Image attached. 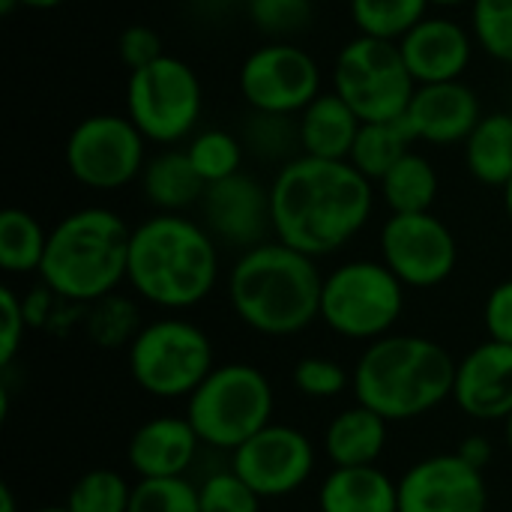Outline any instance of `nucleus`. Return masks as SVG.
Returning <instances> with one entry per match:
<instances>
[{"label": "nucleus", "mask_w": 512, "mask_h": 512, "mask_svg": "<svg viewBox=\"0 0 512 512\" xmlns=\"http://www.w3.org/2000/svg\"><path fill=\"white\" fill-rule=\"evenodd\" d=\"M201 447L204 444L186 414H156L132 432L126 444V465L138 480L189 477Z\"/></svg>", "instance_id": "a211bd4d"}, {"label": "nucleus", "mask_w": 512, "mask_h": 512, "mask_svg": "<svg viewBox=\"0 0 512 512\" xmlns=\"http://www.w3.org/2000/svg\"><path fill=\"white\" fill-rule=\"evenodd\" d=\"M33 512H69L66 507H42V510H33Z\"/></svg>", "instance_id": "8fccbe9b"}, {"label": "nucleus", "mask_w": 512, "mask_h": 512, "mask_svg": "<svg viewBox=\"0 0 512 512\" xmlns=\"http://www.w3.org/2000/svg\"><path fill=\"white\" fill-rule=\"evenodd\" d=\"M30 324L24 315V300L12 285L0 288V369L9 372L15 357L24 348V336H27Z\"/></svg>", "instance_id": "58836bf2"}, {"label": "nucleus", "mask_w": 512, "mask_h": 512, "mask_svg": "<svg viewBox=\"0 0 512 512\" xmlns=\"http://www.w3.org/2000/svg\"><path fill=\"white\" fill-rule=\"evenodd\" d=\"M198 207L201 225L213 234L219 246L246 252L273 237L270 186L246 171L210 183Z\"/></svg>", "instance_id": "2eb2a0df"}, {"label": "nucleus", "mask_w": 512, "mask_h": 512, "mask_svg": "<svg viewBox=\"0 0 512 512\" xmlns=\"http://www.w3.org/2000/svg\"><path fill=\"white\" fill-rule=\"evenodd\" d=\"M456 366L441 342L390 333L360 351L351 369V393L357 405L372 408L387 423H411L453 399Z\"/></svg>", "instance_id": "20e7f679"}, {"label": "nucleus", "mask_w": 512, "mask_h": 512, "mask_svg": "<svg viewBox=\"0 0 512 512\" xmlns=\"http://www.w3.org/2000/svg\"><path fill=\"white\" fill-rule=\"evenodd\" d=\"M432 6H444V9H453V6H474V0H429Z\"/></svg>", "instance_id": "a18cd8bd"}, {"label": "nucleus", "mask_w": 512, "mask_h": 512, "mask_svg": "<svg viewBox=\"0 0 512 512\" xmlns=\"http://www.w3.org/2000/svg\"><path fill=\"white\" fill-rule=\"evenodd\" d=\"M231 468L261 501H282L309 486L318 468V450L303 429L270 423L231 453Z\"/></svg>", "instance_id": "4468645a"}, {"label": "nucleus", "mask_w": 512, "mask_h": 512, "mask_svg": "<svg viewBox=\"0 0 512 512\" xmlns=\"http://www.w3.org/2000/svg\"><path fill=\"white\" fill-rule=\"evenodd\" d=\"M216 366L213 339L183 315L147 321L126 348L129 378L141 393L159 402L189 399Z\"/></svg>", "instance_id": "0eeeda50"}, {"label": "nucleus", "mask_w": 512, "mask_h": 512, "mask_svg": "<svg viewBox=\"0 0 512 512\" xmlns=\"http://www.w3.org/2000/svg\"><path fill=\"white\" fill-rule=\"evenodd\" d=\"M198 504H201V512H261L264 501L228 465V468H216L198 480Z\"/></svg>", "instance_id": "f704fd0d"}, {"label": "nucleus", "mask_w": 512, "mask_h": 512, "mask_svg": "<svg viewBox=\"0 0 512 512\" xmlns=\"http://www.w3.org/2000/svg\"><path fill=\"white\" fill-rule=\"evenodd\" d=\"M456 456H459L462 462H468L471 468L486 471V468L492 465V459H495V447H492V441H489L486 435H468V438L456 447Z\"/></svg>", "instance_id": "79ce46f5"}, {"label": "nucleus", "mask_w": 512, "mask_h": 512, "mask_svg": "<svg viewBox=\"0 0 512 512\" xmlns=\"http://www.w3.org/2000/svg\"><path fill=\"white\" fill-rule=\"evenodd\" d=\"M333 90L363 123H378L405 117L417 81L405 66L399 42L357 36L336 54Z\"/></svg>", "instance_id": "1a4fd4ad"}, {"label": "nucleus", "mask_w": 512, "mask_h": 512, "mask_svg": "<svg viewBox=\"0 0 512 512\" xmlns=\"http://www.w3.org/2000/svg\"><path fill=\"white\" fill-rule=\"evenodd\" d=\"M390 441V423L366 405L342 408L324 429L321 447L333 468L378 465Z\"/></svg>", "instance_id": "412c9836"}, {"label": "nucleus", "mask_w": 512, "mask_h": 512, "mask_svg": "<svg viewBox=\"0 0 512 512\" xmlns=\"http://www.w3.org/2000/svg\"><path fill=\"white\" fill-rule=\"evenodd\" d=\"M405 120L417 141L450 147L468 141V135L483 120V108H480V96L465 81L417 84Z\"/></svg>", "instance_id": "6ab92c4d"}, {"label": "nucleus", "mask_w": 512, "mask_h": 512, "mask_svg": "<svg viewBox=\"0 0 512 512\" xmlns=\"http://www.w3.org/2000/svg\"><path fill=\"white\" fill-rule=\"evenodd\" d=\"M414 141L417 138H414V132H411V126H408L405 117L363 123L360 132H357V141H354V150H351L348 162L363 177H369L372 183L375 180L381 183L387 177V171L411 153V144Z\"/></svg>", "instance_id": "a878e982"}, {"label": "nucleus", "mask_w": 512, "mask_h": 512, "mask_svg": "<svg viewBox=\"0 0 512 512\" xmlns=\"http://www.w3.org/2000/svg\"><path fill=\"white\" fill-rule=\"evenodd\" d=\"M144 144L147 138L129 117L90 114L69 132L63 159L75 183L96 192H114L141 180L147 165Z\"/></svg>", "instance_id": "9b49d317"}, {"label": "nucleus", "mask_w": 512, "mask_h": 512, "mask_svg": "<svg viewBox=\"0 0 512 512\" xmlns=\"http://www.w3.org/2000/svg\"><path fill=\"white\" fill-rule=\"evenodd\" d=\"M141 192L159 213H183L201 204L207 183L195 171L186 150H162L159 156L147 159L141 174Z\"/></svg>", "instance_id": "b1692460"}, {"label": "nucleus", "mask_w": 512, "mask_h": 512, "mask_svg": "<svg viewBox=\"0 0 512 512\" xmlns=\"http://www.w3.org/2000/svg\"><path fill=\"white\" fill-rule=\"evenodd\" d=\"M348 3H351V21L360 30V36H375L390 42H399L408 30H414L426 18V9L432 6L429 0H348Z\"/></svg>", "instance_id": "c756f323"}, {"label": "nucleus", "mask_w": 512, "mask_h": 512, "mask_svg": "<svg viewBox=\"0 0 512 512\" xmlns=\"http://www.w3.org/2000/svg\"><path fill=\"white\" fill-rule=\"evenodd\" d=\"M243 147H252L255 156L270 162H291L294 150H300V126L282 114L252 111V120L243 129Z\"/></svg>", "instance_id": "473e14b6"}, {"label": "nucleus", "mask_w": 512, "mask_h": 512, "mask_svg": "<svg viewBox=\"0 0 512 512\" xmlns=\"http://www.w3.org/2000/svg\"><path fill=\"white\" fill-rule=\"evenodd\" d=\"M315 504L318 512H399V480L378 465L330 468Z\"/></svg>", "instance_id": "4be33fe9"}, {"label": "nucleus", "mask_w": 512, "mask_h": 512, "mask_svg": "<svg viewBox=\"0 0 512 512\" xmlns=\"http://www.w3.org/2000/svg\"><path fill=\"white\" fill-rule=\"evenodd\" d=\"M201 108V81L186 60L165 54L156 63L129 72L126 117L147 141L174 147L189 138L201 120Z\"/></svg>", "instance_id": "9d476101"}, {"label": "nucleus", "mask_w": 512, "mask_h": 512, "mask_svg": "<svg viewBox=\"0 0 512 512\" xmlns=\"http://www.w3.org/2000/svg\"><path fill=\"white\" fill-rule=\"evenodd\" d=\"M483 324L492 342L512 345V279L498 282L483 306Z\"/></svg>", "instance_id": "a19ab883"}, {"label": "nucleus", "mask_w": 512, "mask_h": 512, "mask_svg": "<svg viewBox=\"0 0 512 512\" xmlns=\"http://www.w3.org/2000/svg\"><path fill=\"white\" fill-rule=\"evenodd\" d=\"M45 246H48V231L33 213L21 207H6L0 213V267L9 276L39 273Z\"/></svg>", "instance_id": "cd10ccee"}, {"label": "nucleus", "mask_w": 512, "mask_h": 512, "mask_svg": "<svg viewBox=\"0 0 512 512\" xmlns=\"http://www.w3.org/2000/svg\"><path fill=\"white\" fill-rule=\"evenodd\" d=\"M504 438H507V450H510L512 456V417L504 423Z\"/></svg>", "instance_id": "09e8293b"}, {"label": "nucleus", "mask_w": 512, "mask_h": 512, "mask_svg": "<svg viewBox=\"0 0 512 512\" xmlns=\"http://www.w3.org/2000/svg\"><path fill=\"white\" fill-rule=\"evenodd\" d=\"M18 3L27 6V9H54V6H60L66 0H18Z\"/></svg>", "instance_id": "c03bdc74"}, {"label": "nucleus", "mask_w": 512, "mask_h": 512, "mask_svg": "<svg viewBox=\"0 0 512 512\" xmlns=\"http://www.w3.org/2000/svg\"><path fill=\"white\" fill-rule=\"evenodd\" d=\"M405 291L384 261H342L324 273L318 321L345 342L372 345L396 330L405 312Z\"/></svg>", "instance_id": "6e6552de"}, {"label": "nucleus", "mask_w": 512, "mask_h": 512, "mask_svg": "<svg viewBox=\"0 0 512 512\" xmlns=\"http://www.w3.org/2000/svg\"><path fill=\"white\" fill-rule=\"evenodd\" d=\"M117 54L129 66V72L144 69V66L156 63L159 57H165L159 33L147 24H129L117 39Z\"/></svg>", "instance_id": "ea45409f"}, {"label": "nucleus", "mask_w": 512, "mask_h": 512, "mask_svg": "<svg viewBox=\"0 0 512 512\" xmlns=\"http://www.w3.org/2000/svg\"><path fill=\"white\" fill-rule=\"evenodd\" d=\"M252 24L267 36L300 33L312 21V0H246Z\"/></svg>", "instance_id": "4c0bfd02"}, {"label": "nucleus", "mask_w": 512, "mask_h": 512, "mask_svg": "<svg viewBox=\"0 0 512 512\" xmlns=\"http://www.w3.org/2000/svg\"><path fill=\"white\" fill-rule=\"evenodd\" d=\"M468 174L483 183L504 189L512 180V114L495 111L483 114L477 129L465 141Z\"/></svg>", "instance_id": "393cba45"}, {"label": "nucleus", "mask_w": 512, "mask_h": 512, "mask_svg": "<svg viewBox=\"0 0 512 512\" xmlns=\"http://www.w3.org/2000/svg\"><path fill=\"white\" fill-rule=\"evenodd\" d=\"M0 512H21L18 510V501H15L12 486H0Z\"/></svg>", "instance_id": "37998d69"}, {"label": "nucleus", "mask_w": 512, "mask_h": 512, "mask_svg": "<svg viewBox=\"0 0 512 512\" xmlns=\"http://www.w3.org/2000/svg\"><path fill=\"white\" fill-rule=\"evenodd\" d=\"M375 189L348 159L294 156L270 183L273 240L327 258L345 249L372 219Z\"/></svg>", "instance_id": "f257e3e1"}, {"label": "nucleus", "mask_w": 512, "mask_h": 512, "mask_svg": "<svg viewBox=\"0 0 512 512\" xmlns=\"http://www.w3.org/2000/svg\"><path fill=\"white\" fill-rule=\"evenodd\" d=\"M240 93L252 111L294 117L321 96V66L300 45H261L240 66Z\"/></svg>", "instance_id": "ddd939ff"}, {"label": "nucleus", "mask_w": 512, "mask_h": 512, "mask_svg": "<svg viewBox=\"0 0 512 512\" xmlns=\"http://www.w3.org/2000/svg\"><path fill=\"white\" fill-rule=\"evenodd\" d=\"M399 512H489L486 477L456 453L426 456L399 477Z\"/></svg>", "instance_id": "dca6fc26"}, {"label": "nucleus", "mask_w": 512, "mask_h": 512, "mask_svg": "<svg viewBox=\"0 0 512 512\" xmlns=\"http://www.w3.org/2000/svg\"><path fill=\"white\" fill-rule=\"evenodd\" d=\"M21 3L18 0H0V15H9V12H15Z\"/></svg>", "instance_id": "de8ad7c7"}, {"label": "nucleus", "mask_w": 512, "mask_h": 512, "mask_svg": "<svg viewBox=\"0 0 512 512\" xmlns=\"http://www.w3.org/2000/svg\"><path fill=\"white\" fill-rule=\"evenodd\" d=\"M243 138H237L228 129H204L198 135H192L186 153L195 165V171L201 174V180L219 183L228 180L234 174L243 171Z\"/></svg>", "instance_id": "2f4dec72"}, {"label": "nucleus", "mask_w": 512, "mask_h": 512, "mask_svg": "<svg viewBox=\"0 0 512 512\" xmlns=\"http://www.w3.org/2000/svg\"><path fill=\"white\" fill-rule=\"evenodd\" d=\"M144 324L147 321L141 318V306L120 291L84 306V321H81L87 339L102 351L129 348Z\"/></svg>", "instance_id": "c85d7f7f"}, {"label": "nucleus", "mask_w": 512, "mask_h": 512, "mask_svg": "<svg viewBox=\"0 0 512 512\" xmlns=\"http://www.w3.org/2000/svg\"><path fill=\"white\" fill-rule=\"evenodd\" d=\"M399 48L417 84H444L462 81L474 54V39L459 21L444 15H426L414 30L399 39Z\"/></svg>", "instance_id": "aec40b11"}, {"label": "nucleus", "mask_w": 512, "mask_h": 512, "mask_svg": "<svg viewBox=\"0 0 512 512\" xmlns=\"http://www.w3.org/2000/svg\"><path fill=\"white\" fill-rule=\"evenodd\" d=\"M132 486L114 468H93L69 486L63 507L69 512H129Z\"/></svg>", "instance_id": "7c9ffc66"}, {"label": "nucleus", "mask_w": 512, "mask_h": 512, "mask_svg": "<svg viewBox=\"0 0 512 512\" xmlns=\"http://www.w3.org/2000/svg\"><path fill=\"white\" fill-rule=\"evenodd\" d=\"M297 126H300V153L303 156L348 159L363 120L333 90V93H321L312 105H306L303 114H297Z\"/></svg>", "instance_id": "5701e85b"}, {"label": "nucleus", "mask_w": 512, "mask_h": 512, "mask_svg": "<svg viewBox=\"0 0 512 512\" xmlns=\"http://www.w3.org/2000/svg\"><path fill=\"white\" fill-rule=\"evenodd\" d=\"M381 198L390 207V213H432L438 198L435 165L411 150L381 180Z\"/></svg>", "instance_id": "bb28decb"}, {"label": "nucleus", "mask_w": 512, "mask_h": 512, "mask_svg": "<svg viewBox=\"0 0 512 512\" xmlns=\"http://www.w3.org/2000/svg\"><path fill=\"white\" fill-rule=\"evenodd\" d=\"M456 408L477 423H507L512 417V345L486 339L456 366Z\"/></svg>", "instance_id": "f3484780"}, {"label": "nucleus", "mask_w": 512, "mask_h": 512, "mask_svg": "<svg viewBox=\"0 0 512 512\" xmlns=\"http://www.w3.org/2000/svg\"><path fill=\"white\" fill-rule=\"evenodd\" d=\"M276 390L252 363H219L186 399V420L207 450L234 453L273 423Z\"/></svg>", "instance_id": "423d86ee"}, {"label": "nucleus", "mask_w": 512, "mask_h": 512, "mask_svg": "<svg viewBox=\"0 0 512 512\" xmlns=\"http://www.w3.org/2000/svg\"><path fill=\"white\" fill-rule=\"evenodd\" d=\"M471 24L474 39L489 57L512 63V0H474Z\"/></svg>", "instance_id": "e433bc0d"}, {"label": "nucleus", "mask_w": 512, "mask_h": 512, "mask_svg": "<svg viewBox=\"0 0 512 512\" xmlns=\"http://www.w3.org/2000/svg\"><path fill=\"white\" fill-rule=\"evenodd\" d=\"M129 512H201L198 483H192L189 477L138 480L132 486Z\"/></svg>", "instance_id": "c9c22d12"}, {"label": "nucleus", "mask_w": 512, "mask_h": 512, "mask_svg": "<svg viewBox=\"0 0 512 512\" xmlns=\"http://www.w3.org/2000/svg\"><path fill=\"white\" fill-rule=\"evenodd\" d=\"M504 210H507V216H510L512 222V180L504 186Z\"/></svg>", "instance_id": "49530a36"}, {"label": "nucleus", "mask_w": 512, "mask_h": 512, "mask_svg": "<svg viewBox=\"0 0 512 512\" xmlns=\"http://www.w3.org/2000/svg\"><path fill=\"white\" fill-rule=\"evenodd\" d=\"M132 228L108 207H81L66 213L51 231L39 282L60 300L90 306L111 297L126 282Z\"/></svg>", "instance_id": "39448f33"}, {"label": "nucleus", "mask_w": 512, "mask_h": 512, "mask_svg": "<svg viewBox=\"0 0 512 512\" xmlns=\"http://www.w3.org/2000/svg\"><path fill=\"white\" fill-rule=\"evenodd\" d=\"M324 273L318 261L267 240L237 255L225 276V297L243 327L267 339H291L321 318Z\"/></svg>", "instance_id": "7ed1b4c3"}, {"label": "nucleus", "mask_w": 512, "mask_h": 512, "mask_svg": "<svg viewBox=\"0 0 512 512\" xmlns=\"http://www.w3.org/2000/svg\"><path fill=\"white\" fill-rule=\"evenodd\" d=\"M219 273V243L186 213H153L132 228L126 285L147 306L183 315L216 291Z\"/></svg>", "instance_id": "f03ea898"}, {"label": "nucleus", "mask_w": 512, "mask_h": 512, "mask_svg": "<svg viewBox=\"0 0 512 512\" xmlns=\"http://www.w3.org/2000/svg\"><path fill=\"white\" fill-rule=\"evenodd\" d=\"M378 243L381 261L414 291L444 285L459 264L456 234L435 213H390Z\"/></svg>", "instance_id": "f8f14e48"}, {"label": "nucleus", "mask_w": 512, "mask_h": 512, "mask_svg": "<svg viewBox=\"0 0 512 512\" xmlns=\"http://www.w3.org/2000/svg\"><path fill=\"white\" fill-rule=\"evenodd\" d=\"M351 369H345L339 360L333 357H321V354H309L303 360L294 363L291 369V384L303 399H315V402H330L339 399L342 393L351 390Z\"/></svg>", "instance_id": "72a5a7b5"}]
</instances>
